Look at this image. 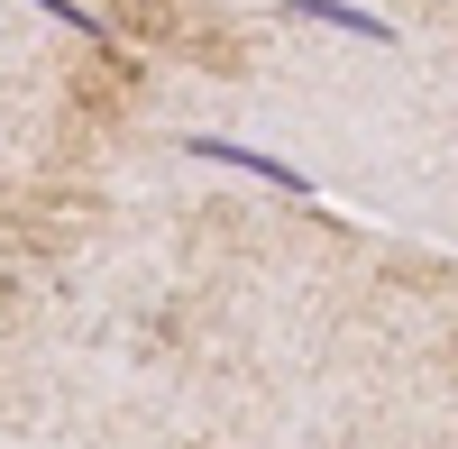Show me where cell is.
I'll return each mask as SVG.
<instances>
[{"label": "cell", "mask_w": 458, "mask_h": 449, "mask_svg": "<svg viewBox=\"0 0 458 449\" xmlns=\"http://www.w3.org/2000/svg\"><path fill=\"white\" fill-rule=\"evenodd\" d=\"M293 19H312V28H339V37H367V47H394V19H376L358 10V0H284Z\"/></svg>", "instance_id": "cell-2"}, {"label": "cell", "mask_w": 458, "mask_h": 449, "mask_svg": "<svg viewBox=\"0 0 458 449\" xmlns=\"http://www.w3.org/2000/svg\"><path fill=\"white\" fill-rule=\"evenodd\" d=\"M28 10H47L55 28H73V37H92V47H110V28H101V19L83 10V0H28Z\"/></svg>", "instance_id": "cell-3"}, {"label": "cell", "mask_w": 458, "mask_h": 449, "mask_svg": "<svg viewBox=\"0 0 458 449\" xmlns=\"http://www.w3.org/2000/svg\"><path fill=\"white\" fill-rule=\"evenodd\" d=\"M183 157H202V165H239V174H257V183H276V193H293V202H312V174L302 165H284V157H266V147H239V138H183Z\"/></svg>", "instance_id": "cell-1"}]
</instances>
